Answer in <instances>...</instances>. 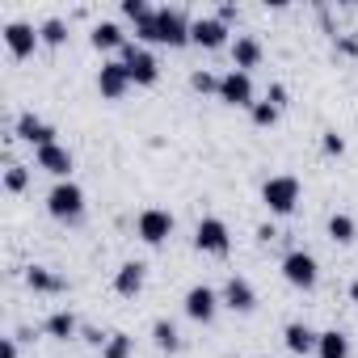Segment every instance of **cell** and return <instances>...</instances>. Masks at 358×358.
<instances>
[{"label": "cell", "mask_w": 358, "mask_h": 358, "mask_svg": "<svg viewBox=\"0 0 358 358\" xmlns=\"http://www.w3.org/2000/svg\"><path fill=\"white\" fill-rule=\"evenodd\" d=\"M350 299H354V303H358V278H354V282H350Z\"/></svg>", "instance_id": "e575fe53"}, {"label": "cell", "mask_w": 358, "mask_h": 358, "mask_svg": "<svg viewBox=\"0 0 358 358\" xmlns=\"http://www.w3.org/2000/svg\"><path fill=\"white\" fill-rule=\"evenodd\" d=\"M194 245H199V253H215V257H224L228 249H232V232H228V224L224 220H203L199 224V232H194Z\"/></svg>", "instance_id": "5b68a950"}, {"label": "cell", "mask_w": 358, "mask_h": 358, "mask_svg": "<svg viewBox=\"0 0 358 358\" xmlns=\"http://www.w3.org/2000/svg\"><path fill=\"white\" fill-rule=\"evenodd\" d=\"M282 337H287V350H291V354H312L316 341H320V333H312L303 320H291V324L282 329Z\"/></svg>", "instance_id": "e0dca14e"}, {"label": "cell", "mask_w": 358, "mask_h": 358, "mask_svg": "<svg viewBox=\"0 0 358 358\" xmlns=\"http://www.w3.org/2000/svg\"><path fill=\"white\" fill-rule=\"evenodd\" d=\"M101 358H131V337L127 333H110V341L101 345Z\"/></svg>", "instance_id": "d4e9b609"}, {"label": "cell", "mask_w": 358, "mask_h": 358, "mask_svg": "<svg viewBox=\"0 0 358 358\" xmlns=\"http://www.w3.org/2000/svg\"><path fill=\"white\" fill-rule=\"evenodd\" d=\"M17 139L47 148V143H55V127H51V122H43L38 114H22V118H17Z\"/></svg>", "instance_id": "5bb4252c"}, {"label": "cell", "mask_w": 358, "mask_h": 358, "mask_svg": "<svg viewBox=\"0 0 358 358\" xmlns=\"http://www.w3.org/2000/svg\"><path fill=\"white\" fill-rule=\"evenodd\" d=\"M72 333H76V316L72 312H55L47 320V337H72Z\"/></svg>", "instance_id": "cb8c5ba5"}, {"label": "cell", "mask_w": 358, "mask_h": 358, "mask_svg": "<svg viewBox=\"0 0 358 358\" xmlns=\"http://www.w3.org/2000/svg\"><path fill=\"white\" fill-rule=\"evenodd\" d=\"M93 47L97 51H114V47H127V38H122V30L114 22H101V26H93Z\"/></svg>", "instance_id": "44dd1931"}, {"label": "cell", "mask_w": 358, "mask_h": 358, "mask_svg": "<svg viewBox=\"0 0 358 358\" xmlns=\"http://www.w3.org/2000/svg\"><path fill=\"white\" fill-rule=\"evenodd\" d=\"M262 203H266L274 215H291V211H295V203H299V182H295L291 173L270 177V182L262 186Z\"/></svg>", "instance_id": "3957f363"}, {"label": "cell", "mask_w": 358, "mask_h": 358, "mask_svg": "<svg viewBox=\"0 0 358 358\" xmlns=\"http://www.w3.org/2000/svg\"><path fill=\"white\" fill-rule=\"evenodd\" d=\"M282 278H287L291 287H299V291H312V287L320 282V266H316V257H312V253L295 249V253H287V257H282Z\"/></svg>", "instance_id": "277c9868"}, {"label": "cell", "mask_w": 358, "mask_h": 358, "mask_svg": "<svg viewBox=\"0 0 358 358\" xmlns=\"http://www.w3.org/2000/svg\"><path fill=\"white\" fill-rule=\"evenodd\" d=\"M274 118H278V106H270V101H257L253 106V122L257 127H274Z\"/></svg>", "instance_id": "f1b7e54d"}, {"label": "cell", "mask_w": 358, "mask_h": 358, "mask_svg": "<svg viewBox=\"0 0 358 358\" xmlns=\"http://www.w3.org/2000/svg\"><path fill=\"white\" fill-rule=\"evenodd\" d=\"M220 101H228V106H257V101H253V80H249V72L232 68L228 76H220Z\"/></svg>", "instance_id": "ba28073f"}, {"label": "cell", "mask_w": 358, "mask_h": 358, "mask_svg": "<svg viewBox=\"0 0 358 358\" xmlns=\"http://www.w3.org/2000/svg\"><path fill=\"white\" fill-rule=\"evenodd\" d=\"M97 89H101V97L118 101V97L131 89V72H127V64H122V59H110V64H101V72H97Z\"/></svg>", "instance_id": "9c48e42d"}, {"label": "cell", "mask_w": 358, "mask_h": 358, "mask_svg": "<svg viewBox=\"0 0 358 358\" xmlns=\"http://www.w3.org/2000/svg\"><path fill=\"white\" fill-rule=\"evenodd\" d=\"M224 303H228L232 312H253V308H257V291L249 287V278L232 274L228 287H224Z\"/></svg>", "instance_id": "4fadbf2b"}, {"label": "cell", "mask_w": 358, "mask_h": 358, "mask_svg": "<svg viewBox=\"0 0 358 358\" xmlns=\"http://www.w3.org/2000/svg\"><path fill=\"white\" fill-rule=\"evenodd\" d=\"M190 43H199V47L215 51V47H224V43H228V26H224L220 17H199V22H190Z\"/></svg>", "instance_id": "8fae6325"}, {"label": "cell", "mask_w": 358, "mask_h": 358, "mask_svg": "<svg viewBox=\"0 0 358 358\" xmlns=\"http://www.w3.org/2000/svg\"><path fill=\"white\" fill-rule=\"evenodd\" d=\"M152 341H156L164 354H177V350H182V337H177L173 320H156V324H152Z\"/></svg>", "instance_id": "7402d4cb"}, {"label": "cell", "mask_w": 358, "mask_h": 358, "mask_svg": "<svg viewBox=\"0 0 358 358\" xmlns=\"http://www.w3.org/2000/svg\"><path fill=\"white\" fill-rule=\"evenodd\" d=\"M190 85H194L199 93H220V80H215L211 72H194V76H190Z\"/></svg>", "instance_id": "f546056e"}, {"label": "cell", "mask_w": 358, "mask_h": 358, "mask_svg": "<svg viewBox=\"0 0 358 358\" xmlns=\"http://www.w3.org/2000/svg\"><path fill=\"white\" fill-rule=\"evenodd\" d=\"M135 228H139V241H143V245H164V241L173 236V215L160 211V207H148Z\"/></svg>", "instance_id": "8992f818"}, {"label": "cell", "mask_w": 358, "mask_h": 358, "mask_svg": "<svg viewBox=\"0 0 358 358\" xmlns=\"http://www.w3.org/2000/svg\"><path fill=\"white\" fill-rule=\"evenodd\" d=\"M38 169H47L51 177H64L72 173V152L68 148H59V143H47V148H38Z\"/></svg>", "instance_id": "9a60e30c"}, {"label": "cell", "mask_w": 358, "mask_h": 358, "mask_svg": "<svg viewBox=\"0 0 358 358\" xmlns=\"http://www.w3.org/2000/svg\"><path fill=\"white\" fill-rule=\"evenodd\" d=\"M26 282H30L34 291H47V295H55V291H68V282H64L59 274H51L47 266H30V270H26Z\"/></svg>", "instance_id": "ffe728a7"}, {"label": "cell", "mask_w": 358, "mask_h": 358, "mask_svg": "<svg viewBox=\"0 0 358 358\" xmlns=\"http://www.w3.org/2000/svg\"><path fill=\"white\" fill-rule=\"evenodd\" d=\"M122 13H127V17H131L135 26H143V22H148V17L156 13V9H148V5H143V0H127V5H122Z\"/></svg>", "instance_id": "83f0119b"}, {"label": "cell", "mask_w": 358, "mask_h": 358, "mask_svg": "<svg viewBox=\"0 0 358 358\" xmlns=\"http://www.w3.org/2000/svg\"><path fill=\"white\" fill-rule=\"evenodd\" d=\"M324 152H329V156H341V152H345V143H341L337 131H324Z\"/></svg>", "instance_id": "4dcf8cb0"}, {"label": "cell", "mask_w": 358, "mask_h": 358, "mask_svg": "<svg viewBox=\"0 0 358 358\" xmlns=\"http://www.w3.org/2000/svg\"><path fill=\"white\" fill-rule=\"evenodd\" d=\"M354 236H358V228H354V220L337 211V215L329 220V241H337V245H350Z\"/></svg>", "instance_id": "603a6c76"}, {"label": "cell", "mask_w": 358, "mask_h": 358, "mask_svg": "<svg viewBox=\"0 0 358 358\" xmlns=\"http://www.w3.org/2000/svg\"><path fill=\"white\" fill-rule=\"evenodd\" d=\"M215 308H220V295L211 291V287H190L186 291V316L190 320H199V324H211L215 320Z\"/></svg>", "instance_id": "30bf717a"}, {"label": "cell", "mask_w": 358, "mask_h": 358, "mask_svg": "<svg viewBox=\"0 0 358 358\" xmlns=\"http://www.w3.org/2000/svg\"><path fill=\"white\" fill-rule=\"evenodd\" d=\"M143 278H148V266H143V262H127V266L114 274V291L131 299V295H139V291H143Z\"/></svg>", "instance_id": "2e32d148"}, {"label": "cell", "mask_w": 358, "mask_h": 358, "mask_svg": "<svg viewBox=\"0 0 358 358\" xmlns=\"http://www.w3.org/2000/svg\"><path fill=\"white\" fill-rule=\"evenodd\" d=\"M0 358H17V341H13V337L0 341Z\"/></svg>", "instance_id": "1f68e13d"}, {"label": "cell", "mask_w": 358, "mask_h": 358, "mask_svg": "<svg viewBox=\"0 0 358 358\" xmlns=\"http://www.w3.org/2000/svg\"><path fill=\"white\" fill-rule=\"evenodd\" d=\"M122 64H127V72H131V80H135V85H156V76H160L156 59H152L143 47H135V43H127V47H122Z\"/></svg>", "instance_id": "52a82bcc"}, {"label": "cell", "mask_w": 358, "mask_h": 358, "mask_svg": "<svg viewBox=\"0 0 358 358\" xmlns=\"http://www.w3.org/2000/svg\"><path fill=\"white\" fill-rule=\"evenodd\" d=\"M30 186V173H26V164H9V173H5V190L9 194H22Z\"/></svg>", "instance_id": "484cf974"}, {"label": "cell", "mask_w": 358, "mask_h": 358, "mask_svg": "<svg viewBox=\"0 0 358 358\" xmlns=\"http://www.w3.org/2000/svg\"><path fill=\"white\" fill-rule=\"evenodd\" d=\"M47 211L59 220V224H80L85 215V190L76 182H59L51 194H47Z\"/></svg>", "instance_id": "7a4b0ae2"}, {"label": "cell", "mask_w": 358, "mask_h": 358, "mask_svg": "<svg viewBox=\"0 0 358 358\" xmlns=\"http://www.w3.org/2000/svg\"><path fill=\"white\" fill-rule=\"evenodd\" d=\"M38 38H43L47 47H59V43L68 38V26H64L59 17H51V22H43V30H38Z\"/></svg>", "instance_id": "4316f807"}, {"label": "cell", "mask_w": 358, "mask_h": 358, "mask_svg": "<svg viewBox=\"0 0 358 358\" xmlns=\"http://www.w3.org/2000/svg\"><path fill=\"white\" fill-rule=\"evenodd\" d=\"M5 43H9V55H13V59H26V55H34V47H38V30L26 26V22H9V26H5Z\"/></svg>", "instance_id": "7c38bea8"}, {"label": "cell", "mask_w": 358, "mask_h": 358, "mask_svg": "<svg viewBox=\"0 0 358 358\" xmlns=\"http://www.w3.org/2000/svg\"><path fill=\"white\" fill-rule=\"evenodd\" d=\"M232 64H236L241 72L257 68V64H262V43H257V38H249V34H245V38H236V43H232Z\"/></svg>", "instance_id": "d6986e66"}, {"label": "cell", "mask_w": 358, "mask_h": 358, "mask_svg": "<svg viewBox=\"0 0 358 358\" xmlns=\"http://www.w3.org/2000/svg\"><path fill=\"white\" fill-rule=\"evenodd\" d=\"M282 101H287V89H282V85H274V89H270V106H282Z\"/></svg>", "instance_id": "d6a6232c"}, {"label": "cell", "mask_w": 358, "mask_h": 358, "mask_svg": "<svg viewBox=\"0 0 358 358\" xmlns=\"http://www.w3.org/2000/svg\"><path fill=\"white\" fill-rule=\"evenodd\" d=\"M316 358H350V337L341 329H324L316 341Z\"/></svg>", "instance_id": "ac0fdd59"}, {"label": "cell", "mask_w": 358, "mask_h": 358, "mask_svg": "<svg viewBox=\"0 0 358 358\" xmlns=\"http://www.w3.org/2000/svg\"><path fill=\"white\" fill-rule=\"evenodd\" d=\"M139 38L143 43H164V47H182V43H190V22H186L182 9H156L139 26Z\"/></svg>", "instance_id": "6da1fadb"}, {"label": "cell", "mask_w": 358, "mask_h": 358, "mask_svg": "<svg viewBox=\"0 0 358 358\" xmlns=\"http://www.w3.org/2000/svg\"><path fill=\"white\" fill-rule=\"evenodd\" d=\"M85 341H89V345H106V341H110V337H101V333H97V329H85Z\"/></svg>", "instance_id": "836d02e7"}]
</instances>
